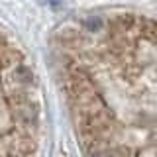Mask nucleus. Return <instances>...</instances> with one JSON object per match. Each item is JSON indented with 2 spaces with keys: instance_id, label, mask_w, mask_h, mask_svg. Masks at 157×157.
Masks as SVG:
<instances>
[{
  "instance_id": "f257e3e1",
  "label": "nucleus",
  "mask_w": 157,
  "mask_h": 157,
  "mask_svg": "<svg viewBox=\"0 0 157 157\" xmlns=\"http://www.w3.org/2000/svg\"><path fill=\"white\" fill-rule=\"evenodd\" d=\"M41 140V96L22 47L0 28V155H32Z\"/></svg>"
}]
</instances>
